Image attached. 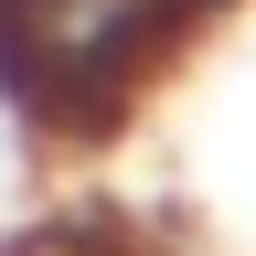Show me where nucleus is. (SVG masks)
Instances as JSON below:
<instances>
[{
    "mask_svg": "<svg viewBox=\"0 0 256 256\" xmlns=\"http://www.w3.org/2000/svg\"><path fill=\"white\" fill-rule=\"evenodd\" d=\"M192 64L160 0H0V118L54 160H96Z\"/></svg>",
    "mask_w": 256,
    "mask_h": 256,
    "instance_id": "1",
    "label": "nucleus"
},
{
    "mask_svg": "<svg viewBox=\"0 0 256 256\" xmlns=\"http://www.w3.org/2000/svg\"><path fill=\"white\" fill-rule=\"evenodd\" d=\"M0 256H182V246L150 235V224L118 214V203H64L43 224H22V235H0Z\"/></svg>",
    "mask_w": 256,
    "mask_h": 256,
    "instance_id": "2",
    "label": "nucleus"
},
{
    "mask_svg": "<svg viewBox=\"0 0 256 256\" xmlns=\"http://www.w3.org/2000/svg\"><path fill=\"white\" fill-rule=\"evenodd\" d=\"M160 11H171V22H182V43H192V54H203V43H214V32H224V22H235V11H246V0H160Z\"/></svg>",
    "mask_w": 256,
    "mask_h": 256,
    "instance_id": "3",
    "label": "nucleus"
}]
</instances>
